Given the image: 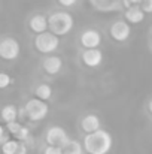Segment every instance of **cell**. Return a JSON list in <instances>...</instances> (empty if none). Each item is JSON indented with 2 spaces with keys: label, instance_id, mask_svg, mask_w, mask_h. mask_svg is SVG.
I'll return each mask as SVG.
<instances>
[{
  "label": "cell",
  "instance_id": "1",
  "mask_svg": "<svg viewBox=\"0 0 152 154\" xmlns=\"http://www.w3.org/2000/svg\"><path fill=\"white\" fill-rule=\"evenodd\" d=\"M84 150L88 154H107L112 150L113 138L107 130H97L94 133L85 135L84 138Z\"/></svg>",
  "mask_w": 152,
  "mask_h": 154
},
{
  "label": "cell",
  "instance_id": "2",
  "mask_svg": "<svg viewBox=\"0 0 152 154\" xmlns=\"http://www.w3.org/2000/svg\"><path fill=\"white\" fill-rule=\"evenodd\" d=\"M48 24H49L51 33L60 38V36H66L72 32V29L75 26V20L69 12L57 11V12H52L48 17Z\"/></svg>",
  "mask_w": 152,
  "mask_h": 154
},
{
  "label": "cell",
  "instance_id": "3",
  "mask_svg": "<svg viewBox=\"0 0 152 154\" xmlns=\"http://www.w3.org/2000/svg\"><path fill=\"white\" fill-rule=\"evenodd\" d=\"M24 111H25V117L30 121H42L43 118H46L49 112V106L46 102L36 97V99H30L25 103Z\"/></svg>",
  "mask_w": 152,
  "mask_h": 154
},
{
  "label": "cell",
  "instance_id": "4",
  "mask_svg": "<svg viewBox=\"0 0 152 154\" xmlns=\"http://www.w3.org/2000/svg\"><path fill=\"white\" fill-rule=\"evenodd\" d=\"M34 47L42 54H51L60 47V39H58V36L52 35L51 32H46V33L37 35L34 38Z\"/></svg>",
  "mask_w": 152,
  "mask_h": 154
},
{
  "label": "cell",
  "instance_id": "5",
  "mask_svg": "<svg viewBox=\"0 0 152 154\" xmlns=\"http://www.w3.org/2000/svg\"><path fill=\"white\" fill-rule=\"evenodd\" d=\"M72 139L69 138L67 132L60 127V126H52L46 130V142L51 147H58V148H64Z\"/></svg>",
  "mask_w": 152,
  "mask_h": 154
},
{
  "label": "cell",
  "instance_id": "6",
  "mask_svg": "<svg viewBox=\"0 0 152 154\" xmlns=\"http://www.w3.org/2000/svg\"><path fill=\"white\" fill-rule=\"evenodd\" d=\"M21 51V47H19V42L15 39V38H3L0 41V58L3 60H15L18 58Z\"/></svg>",
  "mask_w": 152,
  "mask_h": 154
},
{
  "label": "cell",
  "instance_id": "7",
  "mask_svg": "<svg viewBox=\"0 0 152 154\" xmlns=\"http://www.w3.org/2000/svg\"><path fill=\"white\" fill-rule=\"evenodd\" d=\"M109 35L116 42H125L130 38V35H131V27H130V24L125 20H118V21H115L110 26Z\"/></svg>",
  "mask_w": 152,
  "mask_h": 154
},
{
  "label": "cell",
  "instance_id": "8",
  "mask_svg": "<svg viewBox=\"0 0 152 154\" xmlns=\"http://www.w3.org/2000/svg\"><path fill=\"white\" fill-rule=\"evenodd\" d=\"M81 45L85 50H97L101 44V35L96 29H88L81 35Z\"/></svg>",
  "mask_w": 152,
  "mask_h": 154
},
{
  "label": "cell",
  "instance_id": "9",
  "mask_svg": "<svg viewBox=\"0 0 152 154\" xmlns=\"http://www.w3.org/2000/svg\"><path fill=\"white\" fill-rule=\"evenodd\" d=\"M28 27L33 33L36 35H42V33H46L48 29H49V24H48V18L42 14H37V15H33L28 21Z\"/></svg>",
  "mask_w": 152,
  "mask_h": 154
},
{
  "label": "cell",
  "instance_id": "10",
  "mask_svg": "<svg viewBox=\"0 0 152 154\" xmlns=\"http://www.w3.org/2000/svg\"><path fill=\"white\" fill-rule=\"evenodd\" d=\"M82 63L87 67H99L103 63V52L97 50H85L82 52Z\"/></svg>",
  "mask_w": 152,
  "mask_h": 154
},
{
  "label": "cell",
  "instance_id": "11",
  "mask_svg": "<svg viewBox=\"0 0 152 154\" xmlns=\"http://www.w3.org/2000/svg\"><path fill=\"white\" fill-rule=\"evenodd\" d=\"M42 67L48 75H57L63 69V60L58 55H49L42 61Z\"/></svg>",
  "mask_w": 152,
  "mask_h": 154
},
{
  "label": "cell",
  "instance_id": "12",
  "mask_svg": "<svg viewBox=\"0 0 152 154\" xmlns=\"http://www.w3.org/2000/svg\"><path fill=\"white\" fill-rule=\"evenodd\" d=\"M100 126H101L100 118H99L97 115H94V114L85 115V117L82 118V121H81V127H82V130H84L87 135L100 130Z\"/></svg>",
  "mask_w": 152,
  "mask_h": 154
},
{
  "label": "cell",
  "instance_id": "13",
  "mask_svg": "<svg viewBox=\"0 0 152 154\" xmlns=\"http://www.w3.org/2000/svg\"><path fill=\"white\" fill-rule=\"evenodd\" d=\"M124 17H125V21L128 24H139L145 20V12L140 6H133L130 9H125Z\"/></svg>",
  "mask_w": 152,
  "mask_h": 154
},
{
  "label": "cell",
  "instance_id": "14",
  "mask_svg": "<svg viewBox=\"0 0 152 154\" xmlns=\"http://www.w3.org/2000/svg\"><path fill=\"white\" fill-rule=\"evenodd\" d=\"M18 114H19V112H18V108H16L15 105H4V106L1 108L0 117H1V120H3L6 124H9V123L16 121Z\"/></svg>",
  "mask_w": 152,
  "mask_h": 154
},
{
  "label": "cell",
  "instance_id": "15",
  "mask_svg": "<svg viewBox=\"0 0 152 154\" xmlns=\"http://www.w3.org/2000/svg\"><path fill=\"white\" fill-rule=\"evenodd\" d=\"M34 94H36V97L37 99H40V100H43V102H48L51 97H52V87H51L49 84H39L37 87H36V90H34Z\"/></svg>",
  "mask_w": 152,
  "mask_h": 154
},
{
  "label": "cell",
  "instance_id": "16",
  "mask_svg": "<svg viewBox=\"0 0 152 154\" xmlns=\"http://www.w3.org/2000/svg\"><path fill=\"white\" fill-rule=\"evenodd\" d=\"M90 3L93 5V8H96L97 11H101V12L116 9V5H115L116 0H90Z\"/></svg>",
  "mask_w": 152,
  "mask_h": 154
},
{
  "label": "cell",
  "instance_id": "17",
  "mask_svg": "<svg viewBox=\"0 0 152 154\" xmlns=\"http://www.w3.org/2000/svg\"><path fill=\"white\" fill-rule=\"evenodd\" d=\"M21 142L16 141V139H9L7 142H4L1 145V153L3 154H16L21 148Z\"/></svg>",
  "mask_w": 152,
  "mask_h": 154
},
{
  "label": "cell",
  "instance_id": "18",
  "mask_svg": "<svg viewBox=\"0 0 152 154\" xmlns=\"http://www.w3.org/2000/svg\"><path fill=\"white\" fill-rule=\"evenodd\" d=\"M84 150V145L79 142V141H70L64 148H63V154H82Z\"/></svg>",
  "mask_w": 152,
  "mask_h": 154
},
{
  "label": "cell",
  "instance_id": "19",
  "mask_svg": "<svg viewBox=\"0 0 152 154\" xmlns=\"http://www.w3.org/2000/svg\"><path fill=\"white\" fill-rule=\"evenodd\" d=\"M28 138H30V130H28V127H25V126H22V127H21V130L18 132V135L15 136V139H16V141H22V142H24V141H27Z\"/></svg>",
  "mask_w": 152,
  "mask_h": 154
},
{
  "label": "cell",
  "instance_id": "20",
  "mask_svg": "<svg viewBox=\"0 0 152 154\" xmlns=\"http://www.w3.org/2000/svg\"><path fill=\"white\" fill-rule=\"evenodd\" d=\"M21 127H22V124H19V123H16V121L6 124V129H7V130H9V133H10V135H13V136H16V135H18V132L21 130Z\"/></svg>",
  "mask_w": 152,
  "mask_h": 154
},
{
  "label": "cell",
  "instance_id": "21",
  "mask_svg": "<svg viewBox=\"0 0 152 154\" xmlns=\"http://www.w3.org/2000/svg\"><path fill=\"white\" fill-rule=\"evenodd\" d=\"M10 82H12V78H10L6 72H0V88H6V87H9Z\"/></svg>",
  "mask_w": 152,
  "mask_h": 154
},
{
  "label": "cell",
  "instance_id": "22",
  "mask_svg": "<svg viewBox=\"0 0 152 154\" xmlns=\"http://www.w3.org/2000/svg\"><path fill=\"white\" fill-rule=\"evenodd\" d=\"M140 6L145 14H152V0H142Z\"/></svg>",
  "mask_w": 152,
  "mask_h": 154
},
{
  "label": "cell",
  "instance_id": "23",
  "mask_svg": "<svg viewBox=\"0 0 152 154\" xmlns=\"http://www.w3.org/2000/svg\"><path fill=\"white\" fill-rule=\"evenodd\" d=\"M142 3V0H122V6L125 9H130L133 6H139Z\"/></svg>",
  "mask_w": 152,
  "mask_h": 154
},
{
  "label": "cell",
  "instance_id": "24",
  "mask_svg": "<svg viewBox=\"0 0 152 154\" xmlns=\"http://www.w3.org/2000/svg\"><path fill=\"white\" fill-rule=\"evenodd\" d=\"M43 154H63V148H58V147H51V145H48V147L43 150Z\"/></svg>",
  "mask_w": 152,
  "mask_h": 154
},
{
  "label": "cell",
  "instance_id": "25",
  "mask_svg": "<svg viewBox=\"0 0 152 154\" xmlns=\"http://www.w3.org/2000/svg\"><path fill=\"white\" fill-rule=\"evenodd\" d=\"M61 6H64V8H72V6H75L76 5V2L78 0H57Z\"/></svg>",
  "mask_w": 152,
  "mask_h": 154
},
{
  "label": "cell",
  "instance_id": "26",
  "mask_svg": "<svg viewBox=\"0 0 152 154\" xmlns=\"http://www.w3.org/2000/svg\"><path fill=\"white\" fill-rule=\"evenodd\" d=\"M7 135H4V127L0 124V145H3L4 142H7Z\"/></svg>",
  "mask_w": 152,
  "mask_h": 154
},
{
  "label": "cell",
  "instance_id": "27",
  "mask_svg": "<svg viewBox=\"0 0 152 154\" xmlns=\"http://www.w3.org/2000/svg\"><path fill=\"white\" fill-rule=\"evenodd\" d=\"M16 154H27V147L22 144V145H21V148H19V151H18Z\"/></svg>",
  "mask_w": 152,
  "mask_h": 154
},
{
  "label": "cell",
  "instance_id": "28",
  "mask_svg": "<svg viewBox=\"0 0 152 154\" xmlns=\"http://www.w3.org/2000/svg\"><path fill=\"white\" fill-rule=\"evenodd\" d=\"M148 109H149V112L152 114V99L149 100V103H148Z\"/></svg>",
  "mask_w": 152,
  "mask_h": 154
}]
</instances>
